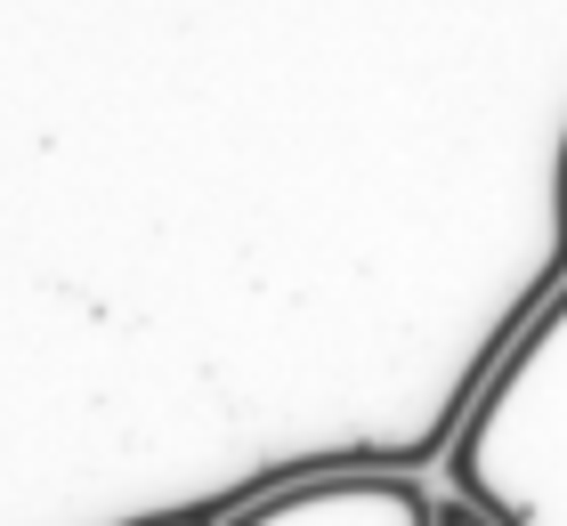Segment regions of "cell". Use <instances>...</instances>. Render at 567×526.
<instances>
[{
    "instance_id": "obj_2",
    "label": "cell",
    "mask_w": 567,
    "mask_h": 526,
    "mask_svg": "<svg viewBox=\"0 0 567 526\" xmlns=\"http://www.w3.org/2000/svg\"><path fill=\"white\" fill-rule=\"evenodd\" d=\"M227 526H437V503L405 470H341V478L284 486Z\"/></svg>"
},
{
    "instance_id": "obj_3",
    "label": "cell",
    "mask_w": 567,
    "mask_h": 526,
    "mask_svg": "<svg viewBox=\"0 0 567 526\" xmlns=\"http://www.w3.org/2000/svg\"><path fill=\"white\" fill-rule=\"evenodd\" d=\"M437 526H503L495 510H478L471 494H454V503H437Z\"/></svg>"
},
{
    "instance_id": "obj_1",
    "label": "cell",
    "mask_w": 567,
    "mask_h": 526,
    "mask_svg": "<svg viewBox=\"0 0 567 526\" xmlns=\"http://www.w3.org/2000/svg\"><path fill=\"white\" fill-rule=\"evenodd\" d=\"M446 470L503 526H567V292L486 381Z\"/></svg>"
}]
</instances>
